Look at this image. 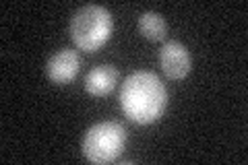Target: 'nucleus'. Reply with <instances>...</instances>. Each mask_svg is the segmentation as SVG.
Wrapping results in <instances>:
<instances>
[{
  "label": "nucleus",
  "mask_w": 248,
  "mask_h": 165,
  "mask_svg": "<svg viewBox=\"0 0 248 165\" xmlns=\"http://www.w3.org/2000/svg\"><path fill=\"white\" fill-rule=\"evenodd\" d=\"M168 91L159 76L149 70H139L126 76L120 91V107L135 124H153L166 112Z\"/></svg>",
  "instance_id": "obj_1"
},
{
  "label": "nucleus",
  "mask_w": 248,
  "mask_h": 165,
  "mask_svg": "<svg viewBox=\"0 0 248 165\" xmlns=\"http://www.w3.org/2000/svg\"><path fill=\"white\" fill-rule=\"evenodd\" d=\"M112 15L106 6L85 4L71 19V37L83 52H97L112 37Z\"/></svg>",
  "instance_id": "obj_2"
},
{
  "label": "nucleus",
  "mask_w": 248,
  "mask_h": 165,
  "mask_svg": "<svg viewBox=\"0 0 248 165\" xmlns=\"http://www.w3.org/2000/svg\"><path fill=\"white\" fill-rule=\"evenodd\" d=\"M126 128L118 122H99L85 132L83 155L91 163H112L120 157L126 145Z\"/></svg>",
  "instance_id": "obj_3"
},
{
  "label": "nucleus",
  "mask_w": 248,
  "mask_h": 165,
  "mask_svg": "<svg viewBox=\"0 0 248 165\" xmlns=\"http://www.w3.org/2000/svg\"><path fill=\"white\" fill-rule=\"evenodd\" d=\"M159 64L170 81H182L190 73L192 58L180 42H166L159 50Z\"/></svg>",
  "instance_id": "obj_4"
},
{
  "label": "nucleus",
  "mask_w": 248,
  "mask_h": 165,
  "mask_svg": "<svg viewBox=\"0 0 248 165\" xmlns=\"http://www.w3.org/2000/svg\"><path fill=\"white\" fill-rule=\"evenodd\" d=\"M81 58L79 54L71 48H62L48 60V76L52 83L56 85H68L73 78L79 75Z\"/></svg>",
  "instance_id": "obj_5"
},
{
  "label": "nucleus",
  "mask_w": 248,
  "mask_h": 165,
  "mask_svg": "<svg viewBox=\"0 0 248 165\" xmlns=\"http://www.w3.org/2000/svg\"><path fill=\"white\" fill-rule=\"evenodd\" d=\"M116 83H118V70H116V66L102 64L93 68L85 76V91L93 97H104V95H110L116 89Z\"/></svg>",
  "instance_id": "obj_6"
},
{
  "label": "nucleus",
  "mask_w": 248,
  "mask_h": 165,
  "mask_svg": "<svg viewBox=\"0 0 248 165\" xmlns=\"http://www.w3.org/2000/svg\"><path fill=\"white\" fill-rule=\"evenodd\" d=\"M139 31H141L143 37L151 39V42H161L168 33V23L159 13L147 11L139 19Z\"/></svg>",
  "instance_id": "obj_7"
}]
</instances>
